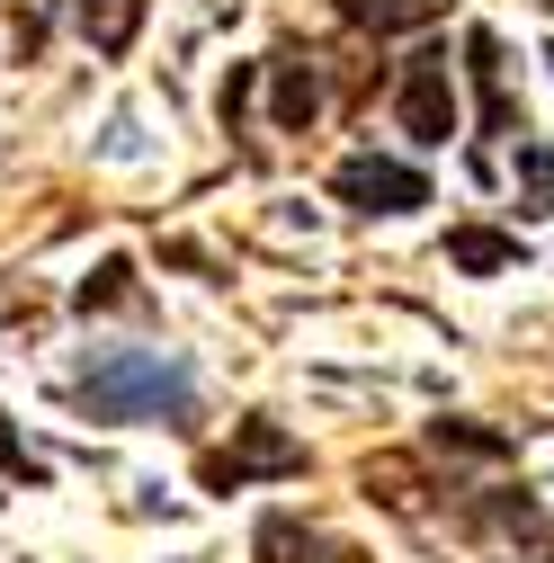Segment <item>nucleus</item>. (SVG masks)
Returning a JSON list of instances; mask_svg holds the SVG:
<instances>
[{
	"label": "nucleus",
	"mask_w": 554,
	"mask_h": 563,
	"mask_svg": "<svg viewBox=\"0 0 554 563\" xmlns=\"http://www.w3.org/2000/svg\"><path fill=\"white\" fill-rule=\"evenodd\" d=\"M528 251H519V233H492V224H456L447 233V268H465V277H501V268H519Z\"/></svg>",
	"instance_id": "9b49d317"
},
{
	"label": "nucleus",
	"mask_w": 554,
	"mask_h": 563,
	"mask_svg": "<svg viewBox=\"0 0 554 563\" xmlns=\"http://www.w3.org/2000/svg\"><path fill=\"white\" fill-rule=\"evenodd\" d=\"M63 394L81 402V420H108V430H197L188 349H81Z\"/></svg>",
	"instance_id": "f257e3e1"
},
{
	"label": "nucleus",
	"mask_w": 554,
	"mask_h": 563,
	"mask_svg": "<svg viewBox=\"0 0 554 563\" xmlns=\"http://www.w3.org/2000/svg\"><path fill=\"white\" fill-rule=\"evenodd\" d=\"M465 81H474V179L492 188V144L501 134H528L519 99H510V54H501L492 27H465Z\"/></svg>",
	"instance_id": "20e7f679"
},
{
	"label": "nucleus",
	"mask_w": 554,
	"mask_h": 563,
	"mask_svg": "<svg viewBox=\"0 0 554 563\" xmlns=\"http://www.w3.org/2000/svg\"><path fill=\"white\" fill-rule=\"evenodd\" d=\"M421 448L447 465V483H456V465H510V456H519V439H510V430H483V420H430Z\"/></svg>",
	"instance_id": "9d476101"
},
{
	"label": "nucleus",
	"mask_w": 554,
	"mask_h": 563,
	"mask_svg": "<svg viewBox=\"0 0 554 563\" xmlns=\"http://www.w3.org/2000/svg\"><path fill=\"white\" fill-rule=\"evenodd\" d=\"M304 474H313V448H304V439H287V420H268V411H242V420H233V439L197 456V483H206V492L304 483Z\"/></svg>",
	"instance_id": "7ed1b4c3"
},
{
	"label": "nucleus",
	"mask_w": 554,
	"mask_h": 563,
	"mask_svg": "<svg viewBox=\"0 0 554 563\" xmlns=\"http://www.w3.org/2000/svg\"><path fill=\"white\" fill-rule=\"evenodd\" d=\"M447 528L483 563H554V519H545V501L528 483H456Z\"/></svg>",
	"instance_id": "f03ea898"
},
{
	"label": "nucleus",
	"mask_w": 554,
	"mask_h": 563,
	"mask_svg": "<svg viewBox=\"0 0 554 563\" xmlns=\"http://www.w3.org/2000/svg\"><path fill=\"white\" fill-rule=\"evenodd\" d=\"M73 19L99 54H134V36H144V0H73Z\"/></svg>",
	"instance_id": "f8f14e48"
},
{
	"label": "nucleus",
	"mask_w": 554,
	"mask_h": 563,
	"mask_svg": "<svg viewBox=\"0 0 554 563\" xmlns=\"http://www.w3.org/2000/svg\"><path fill=\"white\" fill-rule=\"evenodd\" d=\"M0 474H10V483H27V492H45V483H54V465H45V456L10 430V411H0Z\"/></svg>",
	"instance_id": "4468645a"
},
{
	"label": "nucleus",
	"mask_w": 554,
	"mask_h": 563,
	"mask_svg": "<svg viewBox=\"0 0 554 563\" xmlns=\"http://www.w3.org/2000/svg\"><path fill=\"white\" fill-rule=\"evenodd\" d=\"M331 10H340V27H350V36L394 45V36H411V27H439L447 0H331Z\"/></svg>",
	"instance_id": "1a4fd4ad"
},
{
	"label": "nucleus",
	"mask_w": 554,
	"mask_h": 563,
	"mask_svg": "<svg viewBox=\"0 0 554 563\" xmlns=\"http://www.w3.org/2000/svg\"><path fill=\"white\" fill-rule=\"evenodd\" d=\"M545 63H554V45H545Z\"/></svg>",
	"instance_id": "dca6fc26"
},
{
	"label": "nucleus",
	"mask_w": 554,
	"mask_h": 563,
	"mask_svg": "<svg viewBox=\"0 0 554 563\" xmlns=\"http://www.w3.org/2000/svg\"><path fill=\"white\" fill-rule=\"evenodd\" d=\"M90 305H134V268L125 260H99V277H81V313Z\"/></svg>",
	"instance_id": "2eb2a0df"
},
{
	"label": "nucleus",
	"mask_w": 554,
	"mask_h": 563,
	"mask_svg": "<svg viewBox=\"0 0 554 563\" xmlns=\"http://www.w3.org/2000/svg\"><path fill=\"white\" fill-rule=\"evenodd\" d=\"M331 197L350 206V216H421L430 206V170H411V162H394V153H350V162H331Z\"/></svg>",
	"instance_id": "39448f33"
},
{
	"label": "nucleus",
	"mask_w": 554,
	"mask_h": 563,
	"mask_svg": "<svg viewBox=\"0 0 554 563\" xmlns=\"http://www.w3.org/2000/svg\"><path fill=\"white\" fill-rule=\"evenodd\" d=\"M259 81H268V117H277V134H313V117H322V54L313 45H277L268 63H259Z\"/></svg>",
	"instance_id": "0eeeda50"
},
{
	"label": "nucleus",
	"mask_w": 554,
	"mask_h": 563,
	"mask_svg": "<svg viewBox=\"0 0 554 563\" xmlns=\"http://www.w3.org/2000/svg\"><path fill=\"white\" fill-rule=\"evenodd\" d=\"M394 117H402V134L421 153H439L447 134H456V81H447V45H421L402 63V81H394Z\"/></svg>",
	"instance_id": "423d86ee"
},
{
	"label": "nucleus",
	"mask_w": 554,
	"mask_h": 563,
	"mask_svg": "<svg viewBox=\"0 0 554 563\" xmlns=\"http://www.w3.org/2000/svg\"><path fill=\"white\" fill-rule=\"evenodd\" d=\"M519 216H554V134L545 144H519Z\"/></svg>",
	"instance_id": "ddd939ff"
},
{
	"label": "nucleus",
	"mask_w": 554,
	"mask_h": 563,
	"mask_svg": "<svg viewBox=\"0 0 554 563\" xmlns=\"http://www.w3.org/2000/svg\"><path fill=\"white\" fill-rule=\"evenodd\" d=\"M304 554H322V563H358L340 537H322V528H313V519H296V510H268V519H259L251 563H304Z\"/></svg>",
	"instance_id": "6e6552de"
}]
</instances>
